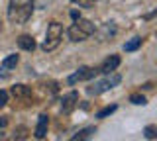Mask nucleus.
Returning a JSON list of instances; mask_svg holds the SVG:
<instances>
[{
    "instance_id": "1",
    "label": "nucleus",
    "mask_w": 157,
    "mask_h": 141,
    "mask_svg": "<svg viewBox=\"0 0 157 141\" xmlns=\"http://www.w3.org/2000/svg\"><path fill=\"white\" fill-rule=\"evenodd\" d=\"M32 2L29 0H10L8 4V20L14 24H26L32 16Z\"/></svg>"
},
{
    "instance_id": "2",
    "label": "nucleus",
    "mask_w": 157,
    "mask_h": 141,
    "mask_svg": "<svg viewBox=\"0 0 157 141\" xmlns=\"http://www.w3.org/2000/svg\"><path fill=\"white\" fill-rule=\"evenodd\" d=\"M96 32L94 24H92L90 20H82V18H78V20L73 22V26L67 30V35L71 41H85L86 37H90L92 33Z\"/></svg>"
},
{
    "instance_id": "3",
    "label": "nucleus",
    "mask_w": 157,
    "mask_h": 141,
    "mask_svg": "<svg viewBox=\"0 0 157 141\" xmlns=\"http://www.w3.org/2000/svg\"><path fill=\"white\" fill-rule=\"evenodd\" d=\"M61 37H63V26L59 22H49L47 24V32H45V41H43L41 49L43 51H53L55 47L61 43Z\"/></svg>"
},
{
    "instance_id": "4",
    "label": "nucleus",
    "mask_w": 157,
    "mask_h": 141,
    "mask_svg": "<svg viewBox=\"0 0 157 141\" xmlns=\"http://www.w3.org/2000/svg\"><path fill=\"white\" fill-rule=\"evenodd\" d=\"M120 82H122V76L116 75V72H110L106 79H102V80L94 82L92 86H88L86 92H88L90 96H98V94H102V92H106V90H112L114 86L120 84Z\"/></svg>"
},
{
    "instance_id": "5",
    "label": "nucleus",
    "mask_w": 157,
    "mask_h": 141,
    "mask_svg": "<svg viewBox=\"0 0 157 141\" xmlns=\"http://www.w3.org/2000/svg\"><path fill=\"white\" fill-rule=\"evenodd\" d=\"M96 72L98 71L92 69V67H78V71L73 72V75L67 79V82H69V84H77V82H81V80H90Z\"/></svg>"
},
{
    "instance_id": "6",
    "label": "nucleus",
    "mask_w": 157,
    "mask_h": 141,
    "mask_svg": "<svg viewBox=\"0 0 157 141\" xmlns=\"http://www.w3.org/2000/svg\"><path fill=\"white\" fill-rule=\"evenodd\" d=\"M77 104H78V94H77L75 90H71L69 94L63 96V100H61V110H63V114H69V112H73Z\"/></svg>"
},
{
    "instance_id": "7",
    "label": "nucleus",
    "mask_w": 157,
    "mask_h": 141,
    "mask_svg": "<svg viewBox=\"0 0 157 141\" xmlns=\"http://www.w3.org/2000/svg\"><path fill=\"white\" fill-rule=\"evenodd\" d=\"M118 67H120V57H118V55H110L100 67H98L96 71H98V72H102V75H110V72H114Z\"/></svg>"
},
{
    "instance_id": "8",
    "label": "nucleus",
    "mask_w": 157,
    "mask_h": 141,
    "mask_svg": "<svg viewBox=\"0 0 157 141\" xmlns=\"http://www.w3.org/2000/svg\"><path fill=\"white\" fill-rule=\"evenodd\" d=\"M12 94L20 100H26V98H32V88L26 84H16V86H12Z\"/></svg>"
},
{
    "instance_id": "9",
    "label": "nucleus",
    "mask_w": 157,
    "mask_h": 141,
    "mask_svg": "<svg viewBox=\"0 0 157 141\" xmlns=\"http://www.w3.org/2000/svg\"><path fill=\"white\" fill-rule=\"evenodd\" d=\"M47 124H49V118H47L45 114H41V116H39V120H37V128H36V137L37 139H43V137H45Z\"/></svg>"
},
{
    "instance_id": "10",
    "label": "nucleus",
    "mask_w": 157,
    "mask_h": 141,
    "mask_svg": "<svg viewBox=\"0 0 157 141\" xmlns=\"http://www.w3.org/2000/svg\"><path fill=\"white\" fill-rule=\"evenodd\" d=\"M18 45H20V49H24V51H33V49H36V41H33V37L26 35V33L18 37Z\"/></svg>"
},
{
    "instance_id": "11",
    "label": "nucleus",
    "mask_w": 157,
    "mask_h": 141,
    "mask_svg": "<svg viewBox=\"0 0 157 141\" xmlns=\"http://www.w3.org/2000/svg\"><path fill=\"white\" fill-rule=\"evenodd\" d=\"M94 133H96V129H94V128H85V129L77 131V133L71 137V141H88Z\"/></svg>"
},
{
    "instance_id": "12",
    "label": "nucleus",
    "mask_w": 157,
    "mask_h": 141,
    "mask_svg": "<svg viewBox=\"0 0 157 141\" xmlns=\"http://www.w3.org/2000/svg\"><path fill=\"white\" fill-rule=\"evenodd\" d=\"M141 47V37H132L130 41L124 43V51L126 53H132V51H137Z\"/></svg>"
},
{
    "instance_id": "13",
    "label": "nucleus",
    "mask_w": 157,
    "mask_h": 141,
    "mask_svg": "<svg viewBox=\"0 0 157 141\" xmlns=\"http://www.w3.org/2000/svg\"><path fill=\"white\" fill-rule=\"evenodd\" d=\"M18 55H8L6 59L2 61V69H14V67L18 65Z\"/></svg>"
},
{
    "instance_id": "14",
    "label": "nucleus",
    "mask_w": 157,
    "mask_h": 141,
    "mask_svg": "<svg viewBox=\"0 0 157 141\" xmlns=\"http://www.w3.org/2000/svg\"><path fill=\"white\" fill-rule=\"evenodd\" d=\"M144 135H145V139H157V125H153V124H151V125H145V128H144Z\"/></svg>"
},
{
    "instance_id": "15",
    "label": "nucleus",
    "mask_w": 157,
    "mask_h": 141,
    "mask_svg": "<svg viewBox=\"0 0 157 141\" xmlns=\"http://www.w3.org/2000/svg\"><path fill=\"white\" fill-rule=\"evenodd\" d=\"M118 110V106L116 104H112V106H106V108H102L100 112H98V114H96V118H106V116H110V114H114V112Z\"/></svg>"
},
{
    "instance_id": "16",
    "label": "nucleus",
    "mask_w": 157,
    "mask_h": 141,
    "mask_svg": "<svg viewBox=\"0 0 157 141\" xmlns=\"http://www.w3.org/2000/svg\"><path fill=\"white\" fill-rule=\"evenodd\" d=\"M130 102H132V104H136V106H144V104H147V100H145L144 94H132V96H130Z\"/></svg>"
},
{
    "instance_id": "17",
    "label": "nucleus",
    "mask_w": 157,
    "mask_h": 141,
    "mask_svg": "<svg viewBox=\"0 0 157 141\" xmlns=\"http://www.w3.org/2000/svg\"><path fill=\"white\" fill-rule=\"evenodd\" d=\"M26 131H28V129H26V128H24V125H22V128H18L16 131H14V137H16V139H24V137H26V135H28Z\"/></svg>"
},
{
    "instance_id": "18",
    "label": "nucleus",
    "mask_w": 157,
    "mask_h": 141,
    "mask_svg": "<svg viewBox=\"0 0 157 141\" xmlns=\"http://www.w3.org/2000/svg\"><path fill=\"white\" fill-rule=\"evenodd\" d=\"M29 2H32L33 8H45L49 4V0H29Z\"/></svg>"
},
{
    "instance_id": "19",
    "label": "nucleus",
    "mask_w": 157,
    "mask_h": 141,
    "mask_svg": "<svg viewBox=\"0 0 157 141\" xmlns=\"http://www.w3.org/2000/svg\"><path fill=\"white\" fill-rule=\"evenodd\" d=\"M8 102V92L6 90H0V108H4Z\"/></svg>"
},
{
    "instance_id": "20",
    "label": "nucleus",
    "mask_w": 157,
    "mask_h": 141,
    "mask_svg": "<svg viewBox=\"0 0 157 141\" xmlns=\"http://www.w3.org/2000/svg\"><path fill=\"white\" fill-rule=\"evenodd\" d=\"M73 2H77L78 6H85V8H90L92 4H94V0H73Z\"/></svg>"
},
{
    "instance_id": "21",
    "label": "nucleus",
    "mask_w": 157,
    "mask_h": 141,
    "mask_svg": "<svg viewBox=\"0 0 157 141\" xmlns=\"http://www.w3.org/2000/svg\"><path fill=\"white\" fill-rule=\"evenodd\" d=\"M6 124H8V120H6V118H0V128H4Z\"/></svg>"
}]
</instances>
